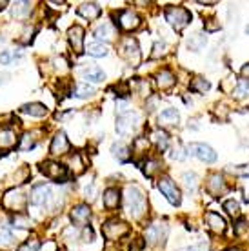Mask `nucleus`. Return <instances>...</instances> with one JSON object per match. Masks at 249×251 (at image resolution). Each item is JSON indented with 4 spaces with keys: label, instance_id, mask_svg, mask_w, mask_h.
Here are the masks:
<instances>
[{
    "label": "nucleus",
    "instance_id": "obj_1",
    "mask_svg": "<svg viewBox=\"0 0 249 251\" xmlns=\"http://www.w3.org/2000/svg\"><path fill=\"white\" fill-rule=\"evenodd\" d=\"M124 206L125 211L133 217V219H142L146 209H148V204H146V195L138 186H127L124 193Z\"/></svg>",
    "mask_w": 249,
    "mask_h": 251
},
{
    "label": "nucleus",
    "instance_id": "obj_2",
    "mask_svg": "<svg viewBox=\"0 0 249 251\" xmlns=\"http://www.w3.org/2000/svg\"><path fill=\"white\" fill-rule=\"evenodd\" d=\"M2 204H4L6 209L15 211V215H17V213H24L25 206L29 204V199H27V195H25L22 189H9V191L4 195Z\"/></svg>",
    "mask_w": 249,
    "mask_h": 251
},
{
    "label": "nucleus",
    "instance_id": "obj_3",
    "mask_svg": "<svg viewBox=\"0 0 249 251\" xmlns=\"http://www.w3.org/2000/svg\"><path fill=\"white\" fill-rule=\"evenodd\" d=\"M166 20L173 25L176 31H182L189 22H191V13L186 7L180 6H169L166 7Z\"/></svg>",
    "mask_w": 249,
    "mask_h": 251
},
{
    "label": "nucleus",
    "instance_id": "obj_4",
    "mask_svg": "<svg viewBox=\"0 0 249 251\" xmlns=\"http://www.w3.org/2000/svg\"><path fill=\"white\" fill-rule=\"evenodd\" d=\"M27 199L33 207H48L53 201V189L48 184H38L31 189Z\"/></svg>",
    "mask_w": 249,
    "mask_h": 251
},
{
    "label": "nucleus",
    "instance_id": "obj_5",
    "mask_svg": "<svg viewBox=\"0 0 249 251\" xmlns=\"http://www.w3.org/2000/svg\"><path fill=\"white\" fill-rule=\"evenodd\" d=\"M40 171L44 176H48L55 182H66L68 178V168L60 162H53V160H46L40 164Z\"/></svg>",
    "mask_w": 249,
    "mask_h": 251
},
{
    "label": "nucleus",
    "instance_id": "obj_6",
    "mask_svg": "<svg viewBox=\"0 0 249 251\" xmlns=\"http://www.w3.org/2000/svg\"><path fill=\"white\" fill-rule=\"evenodd\" d=\"M169 235V226L166 222H155L146 229V242L155 246H164Z\"/></svg>",
    "mask_w": 249,
    "mask_h": 251
},
{
    "label": "nucleus",
    "instance_id": "obj_7",
    "mask_svg": "<svg viewBox=\"0 0 249 251\" xmlns=\"http://www.w3.org/2000/svg\"><path fill=\"white\" fill-rule=\"evenodd\" d=\"M102 233H104V237L109 240H119L122 239L124 235L129 233V226L125 224L124 220H117V219H111L107 220L104 227H102Z\"/></svg>",
    "mask_w": 249,
    "mask_h": 251
},
{
    "label": "nucleus",
    "instance_id": "obj_8",
    "mask_svg": "<svg viewBox=\"0 0 249 251\" xmlns=\"http://www.w3.org/2000/svg\"><path fill=\"white\" fill-rule=\"evenodd\" d=\"M187 153L193 155V157H197L199 160H202V162H207V164H213L215 160H217V151L213 150L211 146L200 144V142H193V144L187 146Z\"/></svg>",
    "mask_w": 249,
    "mask_h": 251
},
{
    "label": "nucleus",
    "instance_id": "obj_9",
    "mask_svg": "<svg viewBox=\"0 0 249 251\" xmlns=\"http://www.w3.org/2000/svg\"><path fill=\"white\" fill-rule=\"evenodd\" d=\"M158 189H160V193L168 199L173 206H178L182 202V195L178 191V188L174 186V182L169 178V176H162V178H158Z\"/></svg>",
    "mask_w": 249,
    "mask_h": 251
},
{
    "label": "nucleus",
    "instance_id": "obj_10",
    "mask_svg": "<svg viewBox=\"0 0 249 251\" xmlns=\"http://www.w3.org/2000/svg\"><path fill=\"white\" fill-rule=\"evenodd\" d=\"M137 122H138L137 113L125 111V113L119 115V119H117V133L122 135V137L131 135V133L135 131V127H137Z\"/></svg>",
    "mask_w": 249,
    "mask_h": 251
},
{
    "label": "nucleus",
    "instance_id": "obj_11",
    "mask_svg": "<svg viewBox=\"0 0 249 251\" xmlns=\"http://www.w3.org/2000/svg\"><path fill=\"white\" fill-rule=\"evenodd\" d=\"M140 17H138L135 11H131V9H124V11H120L117 15V24L124 29V31H135L138 25H140Z\"/></svg>",
    "mask_w": 249,
    "mask_h": 251
},
{
    "label": "nucleus",
    "instance_id": "obj_12",
    "mask_svg": "<svg viewBox=\"0 0 249 251\" xmlns=\"http://www.w3.org/2000/svg\"><path fill=\"white\" fill-rule=\"evenodd\" d=\"M69 148H71V144H69L66 133L58 131L55 137H53V140H51L50 153H51V155H55V157H60V155H66V153H68Z\"/></svg>",
    "mask_w": 249,
    "mask_h": 251
},
{
    "label": "nucleus",
    "instance_id": "obj_13",
    "mask_svg": "<svg viewBox=\"0 0 249 251\" xmlns=\"http://www.w3.org/2000/svg\"><path fill=\"white\" fill-rule=\"evenodd\" d=\"M119 53H120V57H124L127 58V60H137L138 58V42L135 40V38H131V37H125L122 42H120L119 46Z\"/></svg>",
    "mask_w": 249,
    "mask_h": 251
},
{
    "label": "nucleus",
    "instance_id": "obj_14",
    "mask_svg": "<svg viewBox=\"0 0 249 251\" xmlns=\"http://www.w3.org/2000/svg\"><path fill=\"white\" fill-rule=\"evenodd\" d=\"M69 217H71V222H73L75 226H86L89 217H91V209H89L87 204H76V206L71 209Z\"/></svg>",
    "mask_w": 249,
    "mask_h": 251
},
{
    "label": "nucleus",
    "instance_id": "obj_15",
    "mask_svg": "<svg viewBox=\"0 0 249 251\" xmlns=\"http://www.w3.org/2000/svg\"><path fill=\"white\" fill-rule=\"evenodd\" d=\"M68 38H69V44H71L73 51H75V53H82V50H84V27H82V25L69 27Z\"/></svg>",
    "mask_w": 249,
    "mask_h": 251
},
{
    "label": "nucleus",
    "instance_id": "obj_16",
    "mask_svg": "<svg viewBox=\"0 0 249 251\" xmlns=\"http://www.w3.org/2000/svg\"><path fill=\"white\" fill-rule=\"evenodd\" d=\"M78 15L86 20H97L102 15V7L97 2H82L78 6Z\"/></svg>",
    "mask_w": 249,
    "mask_h": 251
},
{
    "label": "nucleus",
    "instance_id": "obj_17",
    "mask_svg": "<svg viewBox=\"0 0 249 251\" xmlns=\"http://www.w3.org/2000/svg\"><path fill=\"white\" fill-rule=\"evenodd\" d=\"M20 113L35 117V119H44L48 115V107L42 102H29V104H24V106L20 107Z\"/></svg>",
    "mask_w": 249,
    "mask_h": 251
},
{
    "label": "nucleus",
    "instance_id": "obj_18",
    "mask_svg": "<svg viewBox=\"0 0 249 251\" xmlns=\"http://www.w3.org/2000/svg\"><path fill=\"white\" fill-rule=\"evenodd\" d=\"M155 82H156V88L160 89V91H166V89L173 88L176 78H174V75L169 71V69H160V71L156 73Z\"/></svg>",
    "mask_w": 249,
    "mask_h": 251
},
{
    "label": "nucleus",
    "instance_id": "obj_19",
    "mask_svg": "<svg viewBox=\"0 0 249 251\" xmlns=\"http://www.w3.org/2000/svg\"><path fill=\"white\" fill-rule=\"evenodd\" d=\"M17 140H19V137H17L15 129H11V127L0 129V150H11V148H15Z\"/></svg>",
    "mask_w": 249,
    "mask_h": 251
},
{
    "label": "nucleus",
    "instance_id": "obj_20",
    "mask_svg": "<svg viewBox=\"0 0 249 251\" xmlns=\"http://www.w3.org/2000/svg\"><path fill=\"white\" fill-rule=\"evenodd\" d=\"M31 11H33V4H31V2H15V4H13V7H11L13 19H17V20L29 19Z\"/></svg>",
    "mask_w": 249,
    "mask_h": 251
},
{
    "label": "nucleus",
    "instance_id": "obj_21",
    "mask_svg": "<svg viewBox=\"0 0 249 251\" xmlns=\"http://www.w3.org/2000/svg\"><path fill=\"white\" fill-rule=\"evenodd\" d=\"M206 222H207V226H209V229L215 233H222L225 231V220L220 217L218 213H213V211H207L206 213Z\"/></svg>",
    "mask_w": 249,
    "mask_h": 251
},
{
    "label": "nucleus",
    "instance_id": "obj_22",
    "mask_svg": "<svg viewBox=\"0 0 249 251\" xmlns=\"http://www.w3.org/2000/svg\"><path fill=\"white\" fill-rule=\"evenodd\" d=\"M95 37L99 38V42H104L106 44L107 40H111L115 37V25L111 22H102V24L95 29Z\"/></svg>",
    "mask_w": 249,
    "mask_h": 251
},
{
    "label": "nucleus",
    "instance_id": "obj_23",
    "mask_svg": "<svg viewBox=\"0 0 249 251\" xmlns=\"http://www.w3.org/2000/svg\"><path fill=\"white\" fill-rule=\"evenodd\" d=\"M207 191L211 195H222L225 191V180L222 175H211L207 180Z\"/></svg>",
    "mask_w": 249,
    "mask_h": 251
},
{
    "label": "nucleus",
    "instance_id": "obj_24",
    "mask_svg": "<svg viewBox=\"0 0 249 251\" xmlns=\"http://www.w3.org/2000/svg\"><path fill=\"white\" fill-rule=\"evenodd\" d=\"M120 204V191L117 188H107L106 193H104V206L106 209L113 211V209H117Z\"/></svg>",
    "mask_w": 249,
    "mask_h": 251
},
{
    "label": "nucleus",
    "instance_id": "obj_25",
    "mask_svg": "<svg viewBox=\"0 0 249 251\" xmlns=\"http://www.w3.org/2000/svg\"><path fill=\"white\" fill-rule=\"evenodd\" d=\"M178 119H180L178 111H176L174 107H168V109H164L162 113L158 115V124H162V126H176V124H178Z\"/></svg>",
    "mask_w": 249,
    "mask_h": 251
},
{
    "label": "nucleus",
    "instance_id": "obj_26",
    "mask_svg": "<svg viewBox=\"0 0 249 251\" xmlns=\"http://www.w3.org/2000/svg\"><path fill=\"white\" fill-rule=\"evenodd\" d=\"M87 55H91V57L95 58H100V57H106L107 53H109V48H107V44H104V42H99V40H95V42H89L86 48Z\"/></svg>",
    "mask_w": 249,
    "mask_h": 251
},
{
    "label": "nucleus",
    "instance_id": "obj_27",
    "mask_svg": "<svg viewBox=\"0 0 249 251\" xmlns=\"http://www.w3.org/2000/svg\"><path fill=\"white\" fill-rule=\"evenodd\" d=\"M93 86H89L87 82H80L71 89V97H75V99H89V97H93Z\"/></svg>",
    "mask_w": 249,
    "mask_h": 251
},
{
    "label": "nucleus",
    "instance_id": "obj_28",
    "mask_svg": "<svg viewBox=\"0 0 249 251\" xmlns=\"http://www.w3.org/2000/svg\"><path fill=\"white\" fill-rule=\"evenodd\" d=\"M151 140L155 142L158 151H166L169 148V137L164 129H155V131L151 133Z\"/></svg>",
    "mask_w": 249,
    "mask_h": 251
},
{
    "label": "nucleus",
    "instance_id": "obj_29",
    "mask_svg": "<svg viewBox=\"0 0 249 251\" xmlns=\"http://www.w3.org/2000/svg\"><path fill=\"white\" fill-rule=\"evenodd\" d=\"M111 151H113V157L117 158V160H120V162H127L131 158V150L125 144H122V142L113 144Z\"/></svg>",
    "mask_w": 249,
    "mask_h": 251
},
{
    "label": "nucleus",
    "instance_id": "obj_30",
    "mask_svg": "<svg viewBox=\"0 0 249 251\" xmlns=\"http://www.w3.org/2000/svg\"><path fill=\"white\" fill-rule=\"evenodd\" d=\"M84 78H86V82L99 84V82H104L106 75H104V71L100 68H87L86 71H84Z\"/></svg>",
    "mask_w": 249,
    "mask_h": 251
},
{
    "label": "nucleus",
    "instance_id": "obj_31",
    "mask_svg": "<svg viewBox=\"0 0 249 251\" xmlns=\"http://www.w3.org/2000/svg\"><path fill=\"white\" fill-rule=\"evenodd\" d=\"M206 42H207L206 35H202V33H197V35L189 37V40H187V50H191V51H195V53H197V51L204 50Z\"/></svg>",
    "mask_w": 249,
    "mask_h": 251
},
{
    "label": "nucleus",
    "instance_id": "obj_32",
    "mask_svg": "<svg viewBox=\"0 0 249 251\" xmlns=\"http://www.w3.org/2000/svg\"><path fill=\"white\" fill-rule=\"evenodd\" d=\"M182 182H184V186H186V189L189 193H195L197 188H199V176L195 175L193 171H186L182 175Z\"/></svg>",
    "mask_w": 249,
    "mask_h": 251
},
{
    "label": "nucleus",
    "instance_id": "obj_33",
    "mask_svg": "<svg viewBox=\"0 0 249 251\" xmlns=\"http://www.w3.org/2000/svg\"><path fill=\"white\" fill-rule=\"evenodd\" d=\"M37 140L38 138L35 137V133H24L22 137H20V151H31L35 146H37Z\"/></svg>",
    "mask_w": 249,
    "mask_h": 251
},
{
    "label": "nucleus",
    "instance_id": "obj_34",
    "mask_svg": "<svg viewBox=\"0 0 249 251\" xmlns=\"http://www.w3.org/2000/svg\"><path fill=\"white\" fill-rule=\"evenodd\" d=\"M189 88H191V91H195V93H206L207 89L211 88V84L207 80H204L202 76H197V78H193V82L189 84Z\"/></svg>",
    "mask_w": 249,
    "mask_h": 251
},
{
    "label": "nucleus",
    "instance_id": "obj_35",
    "mask_svg": "<svg viewBox=\"0 0 249 251\" xmlns=\"http://www.w3.org/2000/svg\"><path fill=\"white\" fill-rule=\"evenodd\" d=\"M160 170H162V164L158 160H148L144 164V175L146 176H155Z\"/></svg>",
    "mask_w": 249,
    "mask_h": 251
},
{
    "label": "nucleus",
    "instance_id": "obj_36",
    "mask_svg": "<svg viewBox=\"0 0 249 251\" xmlns=\"http://www.w3.org/2000/svg\"><path fill=\"white\" fill-rule=\"evenodd\" d=\"M13 226L25 229V227L31 226V219H27V215L25 213H17L15 217H13Z\"/></svg>",
    "mask_w": 249,
    "mask_h": 251
},
{
    "label": "nucleus",
    "instance_id": "obj_37",
    "mask_svg": "<svg viewBox=\"0 0 249 251\" xmlns=\"http://www.w3.org/2000/svg\"><path fill=\"white\" fill-rule=\"evenodd\" d=\"M248 91H249V80L248 78H240L237 84V89H235V97H237V99H242V97H246Z\"/></svg>",
    "mask_w": 249,
    "mask_h": 251
},
{
    "label": "nucleus",
    "instance_id": "obj_38",
    "mask_svg": "<svg viewBox=\"0 0 249 251\" xmlns=\"http://www.w3.org/2000/svg\"><path fill=\"white\" fill-rule=\"evenodd\" d=\"M20 55H17L15 51H9V50H6V51H2L0 53V64L2 66H7V64H13V60H17Z\"/></svg>",
    "mask_w": 249,
    "mask_h": 251
},
{
    "label": "nucleus",
    "instance_id": "obj_39",
    "mask_svg": "<svg viewBox=\"0 0 249 251\" xmlns=\"http://www.w3.org/2000/svg\"><path fill=\"white\" fill-rule=\"evenodd\" d=\"M224 209L231 215V217H238V215H240V206H238L237 201H225Z\"/></svg>",
    "mask_w": 249,
    "mask_h": 251
},
{
    "label": "nucleus",
    "instance_id": "obj_40",
    "mask_svg": "<svg viewBox=\"0 0 249 251\" xmlns=\"http://www.w3.org/2000/svg\"><path fill=\"white\" fill-rule=\"evenodd\" d=\"M13 242V235L9 229L6 227H0V248H6Z\"/></svg>",
    "mask_w": 249,
    "mask_h": 251
},
{
    "label": "nucleus",
    "instance_id": "obj_41",
    "mask_svg": "<svg viewBox=\"0 0 249 251\" xmlns=\"http://www.w3.org/2000/svg\"><path fill=\"white\" fill-rule=\"evenodd\" d=\"M19 251H40V242H38V240H35V239L25 240L24 244L19 248Z\"/></svg>",
    "mask_w": 249,
    "mask_h": 251
},
{
    "label": "nucleus",
    "instance_id": "obj_42",
    "mask_svg": "<svg viewBox=\"0 0 249 251\" xmlns=\"http://www.w3.org/2000/svg\"><path fill=\"white\" fill-rule=\"evenodd\" d=\"M84 197H86L87 202H93L97 199V188H95V184H87L86 188H84Z\"/></svg>",
    "mask_w": 249,
    "mask_h": 251
},
{
    "label": "nucleus",
    "instance_id": "obj_43",
    "mask_svg": "<svg viewBox=\"0 0 249 251\" xmlns=\"http://www.w3.org/2000/svg\"><path fill=\"white\" fill-rule=\"evenodd\" d=\"M148 150V140L146 138H137L135 140V144H133V151H137V153H144V151ZM133 151H131V155H133Z\"/></svg>",
    "mask_w": 249,
    "mask_h": 251
},
{
    "label": "nucleus",
    "instance_id": "obj_44",
    "mask_svg": "<svg viewBox=\"0 0 249 251\" xmlns=\"http://www.w3.org/2000/svg\"><path fill=\"white\" fill-rule=\"evenodd\" d=\"M187 157V151L182 148V146H176L173 150V153H171V158L173 160H184V158Z\"/></svg>",
    "mask_w": 249,
    "mask_h": 251
},
{
    "label": "nucleus",
    "instance_id": "obj_45",
    "mask_svg": "<svg viewBox=\"0 0 249 251\" xmlns=\"http://www.w3.org/2000/svg\"><path fill=\"white\" fill-rule=\"evenodd\" d=\"M166 42H156L155 44V51H153V58H158L162 57V55H166Z\"/></svg>",
    "mask_w": 249,
    "mask_h": 251
},
{
    "label": "nucleus",
    "instance_id": "obj_46",
    "mask_svg": "<svg viewBox=\"0 0 249 251\" xmlns=\"http://www.w3.org/2000/svg\"><path fill=\"white\" fill-rule=\"evenodd\" d=\"M178 251H207V242H200V244L195 246H187V248H182Z\"/></svg>",
    "mask_w": 249,
    "mask_h": 251
},
{
    "label": "nucleus",
    "instance_id": "obj_47",
    "mask_svg": "<svg viewBox=\"0 0 249 251\" xmlns=\"http://www.w3.org/2000/svg\"><path fill=\"white\" fill-rule=\"evenodd\" d=\"M231 173L240 176H249V166H242V168H229Z\"/></svg>",
    "mask_w": 249,
    "mask_h": 251
},
{
    "label": "nucleus",
    "instance_id": "obj_48",
    "mask_svg": "<svg viewBox=\"0 0 249 251\" xmlns=\"http://www.w3.org/2000/svg\"><path fill=\"white\" fill-rule=\"evenodd\" d=\"M218 27H220V24H218V20L217 19H209L206 20V31H217Z\"/></svg>",
    "mask_w": 249,
    "mask_h": 251
},
{
    "label": "nucleus",
    "instance_id": "obj_49",
    "mask_svg": "<svg viewBox=\"0 0 249 251\" xmlns=\"http://www.w3.org/2000/svg\"><path fill=\"white\" fill-rule=\"evenodd\" d=\"M53 62H55V69H56V71H66V69L69 68L68 62H66L64 58H55Z\"/></svg>",
    "mask_w": 249,
    "mask_h": 251
},
{
    "label": "nucleus",
    "instance_id": "obj_50",
    "mask_svg": "<svg viewBox=\"0 0 249 251\" xmlns=\"http://www.w3.org/2000/svg\"><path fill=\"white\" fill-rule=\"evenodd\" d=\"M246 229H248V224H246L244 220H238L237 226H235V233H237L238 237H240V235H242V233L246 231Z\"/></svg>",
    "mask_w": 249,
    "mask_h": 251
},
{
    "label": "nucleus",
    "instance_id": "obj_51",
    "mask_svg": "<svg viewBox=\"0 0 249 251\" xmlns=\"http://www.w3.org/2000/svg\"><path fill=\"white\" fill-rule=\"evenodd\" d=\"M156 102H158V97H151L149 100H148V104H146V107H148V111H155Z\"/></svg>",
    "mask_w": 249,
    "mask_h": 251
},
{
    "label": "nucleus",
    "instance_id": "obj_52",
    "mask_svg": "<svg viewBox=\"0 0 249 251\" xmlns=\"http://www.w3.org/2000/svg\"><path fill=\"white\" fill-rule=\"evenodd\" d=\"M242 75H244V76H248V78H249V64L242 68Z\"/></svg>",
    "mask_w": 249,
    "mask_h": 251
},
{
    "label": "nucleus",
    "instance_id": "obj_53",
    "mask_svg": "<svg viewBox=\"0 0 249 251\" xmlns=\"http://www.w3.org/2000/svg\"><path fill=\"white\" fill-rule=\"evenodd\" d=\"M6 6H7V2H6V0H2V2H0V11H4V9H6Z\"/></svg>",
    "mask_w": 249,
    "mask_h": 251
},
{
    "label": "nucleus",
    "instance_id": "obj_54",
    "mask_svg": "<svg viewBox=\"0 0 249 251\" xmlns=\"http://www.w3.org/2000/svg\"><path fill=\"white\" fill-rule=\"evenodd\" d=\"M200 6H213V4H217V2H199Z\"/></svg>",
    "mask_w": 249,
    "mask_h": 251
},
{
    "label": "nucleus",
    "instance_id": "obj_55",
    "mask_svg": "<svg viewBox=\"0 0 249 251\" xmlns=\"http://www.w3.org/2000/svg\"><path fill=\"white\" fill-rule=\"evenodd\" d=\"M6 78H7L6 75H0V86H2V84H4V82H6Z\"/></svg>",
    "mask_w": 249,
    "mask_h": 251
},
{
    "label": "nucleus",
    "instance_id": "obj_56",
    "mask_svg": "<svg viewBox=\"0 0 249 251\" xmlns=\"http://www.w3.org/2000/svg\"><path fill=\"white\" fill-rule=\"evenodd\" d=\"M225 251H240V250H237V248H229V250H225Z\"/></svg>",
    "mask_w": 249,
    "mask_h": 251
},
{
    "label": "nucleus",
    "instance_id": "obj_57",
    "mask_svg": "<svg viewBox=\"0 0 249 251\" xmlns=\"http://www.w3.org/2000/svg\"><path fill=\"white\" fill-rule=\"evenodd\" d=\"M2 44H4V38L0 37V46H2Z\"/></svg>",
    "mask_w": 249,
    "mask_h": 251
},
{
    "label": "nucleus",
    "instance_id": "obj_58",
    "mask_svg": "<svg viewBox=\"0 0 249 251\" xmlns=\"http://www.w3.org/2000/svg\"><path fill=\"white\" fill-rule=\"evenodd\" d=\"M246 33H248V35H249V25H248V27H246Z\"/></svg>",
    "mask_w": 249,
    "mask_h": 251
}]
</instances>
